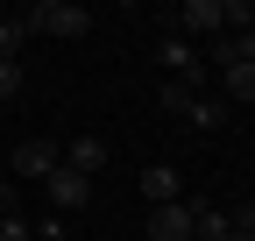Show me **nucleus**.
I'll use <instances>...</instances> for the list:
<instances>
[{
    "label": "nucleus",
    "mask_w": 255,
    "mask_h": 241,
    "mask_svg": "<svg viewBox=\"0 0 255 241\" xmlns=\"http://www.w3.org/2000/svg\"><path fill=\"white\" fill-rule=\"evenodd\" d=\"M21 28H28V36H64V43H71V36L92 28V14L78 7V0H36V7L21 14Z\"/></svg>",
    "instance_id": "1"
},
{
    "label": "nucleus",
    "mask_w": 255,
    "mask_h": 241,
    "mask_svg": "<svg viewBox=\"0 0 255 241\" xmlns=\"http://www.w3.org/2000/svg\"><path fill=\"white\" fill-rule=\"evenodd\" d=\"M170 21H177L170 36H227V28H220V0H184Z\"/></svg>",
    "instance_id": "2"
},
{
    "label": "nucleus",
    "mask_w": 255,
    "mask_h": 241,
    "mask_svg": "<svg viewBox=\"0 0 255 241\" xmlns=\"http://www.w3.org/2000/svg\"><path fill=\"white\" fill-rule=\"evenodd\" d=\"M43 192H50V206H64V213H78V206L92 199V177H78V170H64V163H57V170L43 177Z\"/></svg>",
    "instance_id": "3"
},
{
    "label": "nucleus",
    "mask_w": 255,
    "mask_h": 241,
    "mask_svg": "<svg viewBox=\"0 0 255 241\" xmlns=\"http://www.w3.org/2000/svg\"><path fill=\"white\" fill-rule=\"evenodd\" d=\"M57 163H64V149H57L50 135H43V142H14V177H50Z\"/></svg>",
    "instance_id": "4"
},
{
    "label": "nucleus",
    "mask_w": 255,
    "mask_h": 241,
    "mask_svg": "<svg viewBox=\"0 0 255 241\" xmlns=\"http://www.w3.org/2000/svg\"><path fill=\"white\" fill-rule=\"evenodd\" d=\"M191 206V241H227L234 234V213H220L213 199H184Z\"/></svg>",
    "instance_id": "5"
},
{
    "label": "nucleus",
    "mask_w": 255,
    "mask_h": 241,
    "mask_svg": "<svg viewBox=\"0 0 255 241\" xmlns=\"http://www.w3.org/2000/svg\"><path fill=\"white\" fill-rule=\"evenodd\" d=\"M142 199H149V206H177V199H184L177 163H149V170H142Z\"/></svg>",
    "instance_id": "6"
},
{
    "label": "nucleus",
    "mask_w": 255,
    "mask_h": 241,
    "mask_svg": "<svg viewBox=\"0 0 255 241\" xmlns=\"http://www.w3.org/2000/svg\"><path fill=\"white\" fill-rule=\"evenodd\" d=\"M149 241H191V206H149Z\"/></svg>",
    "instance_id": "7"
},
{
    "label": "nucleus",
    "mask_w": 255,
    "mask_h": 241,
    "mask_svg": "<svg viewBox=\"0 0 255 241\" xmlns=\"http://www.w3.org/2000/svg\"><path fill=\"white\" fill-rule=\"evenodd\" d=\"M64 170H78V177H100V170H107V142H100V135H78L71 149H64Z\"/></svg>",
    "instance_id": "8"
},
{
    "label": "nucleus",
    "mask_w": 255,
    "mask_h": 241,
    "mask_svg": "<svg viewBox=\"0 0 255 241\" xmlns=\"http://www.w3.org/2000/svg\"><path fill=\"white\" fill-rule=\"evenodd\" d=\"M199 85H206V71H184V78H163V85H156V100H163V114H191V100H199Z\"/></svg>",
    "instance_id": "9"
},
{
    "label": "nucleus",
    "mask_w": 255,
    "mask_h": 241,
    "mask_svg": "<svg viewBox=\"0 0 255 241\" xmlns=\"http://www.w3.org/2000/svg\"><path fill=\"white\" fill-rule=\"evenodd\" d=\"M156 64H163L170 78H184V71H199V64H191V50H184V36H156Z\"/></svg>",
    "instance_id": "10"
},
{
    "label": "nucleus",
    "mask_w": 255,
    "mask_h": 241,
    "mask_svg": "<svg viewBox=\"0 0 255 241\" xmlns=\"http://www.w3.org/2000/svg\"><path fill=\"white\" fill-rule=\"evenodd\" d=\"M220 85H227V100H255V64H241V57H234V64L220 71Z\"/></svg>",
    "instance_id": "11"
},
{
    "label": "nucleus",
    "mask_w": 255,
    "mask_h": 241,
    "mask_svg": "<svg viewBox=\"0 0 255 241\" xmlns=\"http://www.w3.org/2000/svg\"><path fill=\"white\" fill-rule=\"evenodd\" d=\"M184 120H199V128H220L227 120V100H191V114Z\"/></svg>",
    "instance_id": "12"
},
{
    "label": "nucleus",
    "mask_w": 255,
    "mask_h": 241,
    "mask_svg": "<svg viewBox=\"0 0 255 241\" xmlns=\"http://www.w3.org/2000/svg\"><path fill=\"white\" fill-rule=\"evenodd\" d=\"M0 241H36V227H28L21 213H0Z\"/></svg>",
    "instance_id": "13"
},
{
    "label": "nucleus",
    "mask_w": 255,
    "mask_h": 241,
    "mask_svg": "<svg viewBox=\"0 0 255 241\" xmlns=\"http://www.w3.org/2000/svg\"><path fill=\"white\" fill-rule=\"evenodd\" d=\"M21 93V64H14V57H0V100H14Z\"/></svg>",
    "instance_id": "14"
},
{
    "label": "nucleus",
    "mask_w": 255,
    "mask_h": 241,
    "mask_svg": "<svg viewBox=\"0 0 255 241\" xmlns=\"http://www.w3.org/2000/svg\"><path fill=\"white\" fill-rule=\"evenodd\" d=\"M21 36H28L21 21H0V57H14V50H21Z\"/></svg>",
    "instance_id": "15"
},
{
    "label": "nucleus",
    "mask_w": 255,
    "mask_h": 241,
    "mask_svg": "<svg viewBox=\"0 0 255 241\" xmlns=\"http://www.w3.org/2000/svg\"><path fill=\"white\" fill-rule=\"evenodd\" d=\"M234 57H241V64H255V28H248V36H234Z\"/></svg>",
    "instance_id": "16"
},
{
    "label": "nucleus",
    "mask_w": 255,
    "mask_h": 241,
    "mask_svg": "<svg viewBox=\"0 0 255 241\" xmlns=\"http://www.w3.org/2000/svg\"><path fill=\"white\" fill-rule=\"evenodd\" d=\"M234 227H241V234H255V199L241 206V213H234Z\"/></svg>",
    "instance_id": "17"
},
{
    "label": "nucleus",
    "mask_w": 255,
    "mask_h": 241,
    "mask_svg": "<svg viewBox=\"0 0 255 241\" xmlns=\"http://www.w3.org/2000/svg\"><path fill=\"white\" fill-rule=\"evenodd\" d=\"M0 213H14V185H0Z\"/></svg>",
    "instance_id": "18"
},
{
    "label": "nucleus",
    "mask_w": 255,
    "mask_h": 241,
    "mask_svg": "<svg viewBox=\"0 0 255 241\" xmlns=\"http://www.w3.org/2000/svg\"><path fill=\"white\" fill-rule=\"evenodd\" d=\"M227 241H255V234H241V227H234V234H227Z\"/></svg>",
    "instance_id": "19"
}]
</instances>
